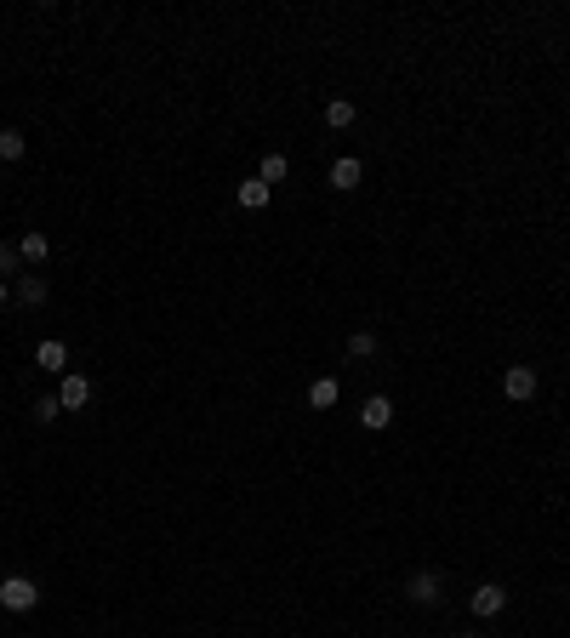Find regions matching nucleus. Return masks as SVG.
Wrapping results in <instances>:
<instances>
[{"instance_id":"nucleus-3","label":"nucleus","mask_w":570,"mask_h":638,"mask_svg":"<svg viewBox=\"0 0 570 638\" xmlns=\"http://www.w3.org/2000/svg\"><path fill=\"white\" fill-rule=\"evenodd\" d=\"M57 405H63V411H86V405H92V382L80 376V371H63V376H57Z\"/></svg>"},{"instance_id":"nucleus-4","label":"nucleus","mask_w":570,"mask_h":638,"mask_svg":"<svg viewBox=\"0 0 570 638\" xmlns=\"http://www.w3.org/2000/svg\"><path fill=\"white\" fill-rule=\"evenodd\" d=\"M405 599L411 604H439L445 599V576H439V570H416V576L405 582Z\"/></svg>"},{"instance_id":"nucleus-10","label":"nucleus","mask_w":570,"mask_h":638,"mask_svg":"<svg viewBox=\"0 0 570 638\" xmlns=\"http://www.w3.org/2000/svg\"><path fill=\"white\" fill-rule=\"evenodd\" d=\"M35 365H40V371H52V376H63V371H69V348H63L57 336H52V343H40V348H35Z\"/></svg>"},{"instance_id":"nucleus-19","label":"nucleus","mask_w":570,"mask_h":638,"mask_svg":"<svg viewBox=\"0 0 570 638\" xmlns=\"http://www.w3.org/2000/svg\"><path fill=\"white\" fill-rule=\"evenodd\" d=\"M12 303V280H0V308H6Z\"/></svg>"},{"instance_id":"nucleus-5","label":"nucleus","mask_w":570,"mask_h":638,"mask_svg":"<svg viewBox=\"0 0 570 638\" xmlns=\"http://www.w3.org/2000/svg\"><path fill=\"white\" fill-rule=\"evenodd\" d=\"M468 610L479 615V622H491V615H502V610H508V587H502V582H485V587H474Z\"/></svg>"},{"instance_id":"nucleus-6","label":"nucleus","mask_w":570,"mask_h":638,"mask_svg":"<svg viewBox=\"0 0 570 638\" xmlns=\"http://www.w3.org/2000/svg\"><path fill=\"white\" fill-rule=\"evenodd\" d=\"M12 296H17L24 308H46L52 280H46V274H17V280H12Z\"/></svg>"},{"instance_id":"nucleus-13","label":"nucleus","mask_w":570,"mask_h":638,"mask_svg":"<svg viewBox=\"0 0 570 638\" xmlns=\"http://www.w3.org/2000/svg\"><path fill=\"white\" fill-rule=\"evenodd\" d=\"M354 115H360V109H354L348 97H331V103H325V125H331V132H348Z\"/></svg>"},{"instance_id":"nucleus-1","label":"nucleus","mask_w":570,"mask_h":638,"mask_svg":"<svg viewBox=\"0 0 570 638\" xmlns=\"http://www.w3.org/2000/svg\"><path fill=\"white\" fill-rule=\"evenodd\" d=\"M536 388H542L536 365H508V371H502V394H508L514 405H531V399H536Z\"/></svg>"},{"instance_id":"nucleus-7","label":"nucleus","mask_w":570,"mask_h":638,"mask_svg":"<svg viewBox=\"0 0 570 638\" xmlns=\"http://www.w3.org/2000/svg\"><path fill=\"white\" fill-rule=\"evenodd\" d=\"M388 422H394V399H388V394H371V399H365V405H360V428H371V434H383V428H388Z\"/></svg>"},{"instance_id":"nucleus-20","label":"nucleus","mask_w":570,"mask_h":638,"mask_svg":"<svg viewBox=\"0 0 570 638\" xmlns=\"http://www.w3.org/2000/svg\"><path fill=\"white\" fill-rule=\"evenodd\" d=\"M456 638H479V633H456Z\"/></svg>"},{"instance_id":"nucleus-14","label":"nucleus","mask_w":570,"mask_h":638,"mask_svg":"<svg viewBox=\"0 0 570 638\" xmlns=\"http://www.w3.org/2000/svg\"><path fill=\"white\" fill-rule=\"evenodd\" d=\"M24 132H17V125H6V132H0V160H6V165H17V160H24Z\"/></svg>"},{"instance_id":"nucleus-11","label":"nucleus","mask_w":570,"mask_h":638,"mask_svg":"<svg viewBox=\"0 0 570 638\" xmlns=\"http://www.w3.org/2000/svg\"><path fill=\"white\" fill-rule=\"evenodd\" d=\"M268 200H274V188H268L263 177H245V183H240V211H263Z\"/></svg>"},{"instance_id":"nucleus-12","label":"nucleus","mask_w":570,"mask_h":638,"mask_svg":"<svg viewBox=\"0 0 570 638\" xmlns=\"http://www.w3.org/2000/svg\"><path fill=\"white\" fill-rule=\"evenodd\" d=\"M336 399H343V388H336V376H320V382H308V405H314V411H331Z\"/></svg>"},{"instance_id":"nucleus-15","label":"nucleus","mask_w":570,"mask_h":638,"mask_svg":"<svg viewBox=\"0 0 570 638\" xmlns=\"http://www.w3.org/2000/svg\"><path fill=\"white\" fill-rule=\"evenodd\" d=\"M285 172H291V160L285 155H263V165H257V177L274 188V183H285Z\"/></svg>"},{"instance_id":"nucleus-2","label":"nucleus","mask_w":570,"mask_h":638,"mask_svg":"<svg viewBox=\"0 0 570 638\" xmlns=\"http://www.w3.org/2000/svg\"><path fill=\"white\" fill-rule=\"evenodd\" d=\"M35 604H40V587H35L29 576H6V582H0V610L24 615V610H35Z\"/></svg>"},{"instance_id":"nucleus-8","label":"nucleus","mask_w":570,"mask_h":638,"mask_svg":"<svg viewBox=\"0 0 570 638\" xmlns=\"http://www.w3.org/2000/svg\"><path fill=\"white\" fill-rule=\"evenodd\" d=\"M360 177H365V165L354 160V155L331 160V188H336V194H354V188H360Z\"/></svg>"},{"instance_id":"nucleus-9","label":"nucleus","mask_w":570,"mask_h":638,"mask_svg":"<svg viewBox=\"0 0 570 638\" xmlns=\"http://www.w3.org/2000/svg\"><path fill=\"white\" fill-rule=\"evenodd\" d=\"M17 257H24V268H46L52 263V240L46 234H24V240H17Z\"/></svg>"},{"instance_id":"nucleus-17","label":"nucleus","mask_w":570,"mask_h":638,"mask_svg":"<svg viewBox=\"0 0 570 638\" xmlns=\"http://www.w3.org/2000/svg\"><path fill=\"white\" fill-rule=\"evenodd\" d=\"M17 268H24V257H17V245H12V240H0V280H12Z\"/></svg>"},{"instance_id":"nucleus-16","label":"nucleus","mask_w":570,"mask_h":638,"mask_svg":"<svg viewBox=\"0 0 570 638\" xmlns=\"http://www.w3.org/2000/svg\"><path fill=\"white\" fill-rule=\"evenodd\" d=\"M376 354V331H354L348 336V359H371Z\"/></svg>"},{"instance_id":"nucleus-18","label":"nucleus","mask_w":570,"mask_h":638,"mask_svg":"<svg viewBox=\"0 0 570 638\" xmlns=\"http://www.w3.org/2000/svg\"><path fill=\"white\" fill-rule=\"evenodd\" d=\"M57 394H46V399H35V422H57Z\"/></svg>"}]
</instances>
